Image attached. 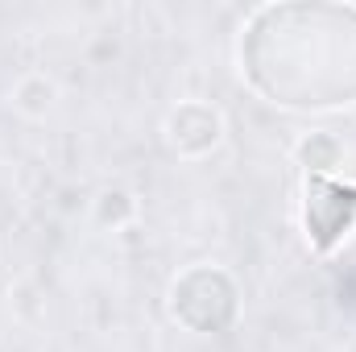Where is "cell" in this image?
Here are the masks:
<instances>
[{"instance_id":"1","label":"cell","mask_w":356,"mask_h":352,"mask_svg":"<svg viewBox=\"0 0 356 352\" xmlns=\"http://www.w3.org/2000/svg\"><path fill=\"white\" fill-rule=\"evenodd\" d=\"M249 83L286 108H332L356 99L353 4H273L241 42Z\"/></svg>"}]
</instances>
